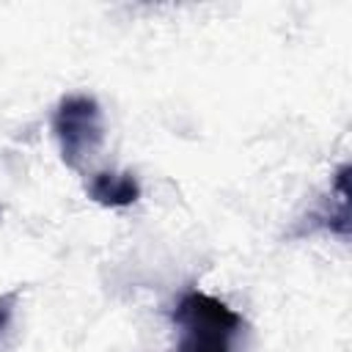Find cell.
Instances as JSON below:
<instances>
[{
  "label": "cell",
  "mask_w": 352,
  "mask_h": 352,
  "mask_svg": "<svg viewBox=\"0 0 352 352\" xmlns=\"http://www.w3.org/2000/svg\"><path fill=\"white\" fill-rule=\"evenodd\" d=\"M55 129L63 146V157L74 165V160L82 157V151H94L102 138L96 104L85 96L66 99L55 116Z\"/></svg>",
  "instance_id": "obj_2"
},
{
  "label": "cell",
  "mask_w": 352,
  "mask_h": 352,
  "mask_svg": "<svg viewBox=\"0 0 352 352\" xmlns=\"http://www.w3.org/2000/svg\"><path fill=\"white\" fill-rule=\"evenodd\" d=\"M11 300H14V294H8V297L0 300V330L6 327V322H8V316H11Z\"/></svg>",
  "instance_id": "obj_4"
},
{
  "label": "cell",
  "mask_w": 352,
  "mask_h": 352,
  "mask_svg": "<svg viewBox=\"0 0 352 352\" xmlns=\"http://www.w3.org/2000/svg\"><path fill=\"white\" fill-rule=\"evenodd\" d=\"M91 195L102 204H129L138 195V187L129 176H96V182L91 184Z\"/></svg>",
  "instance_id": "obj_3"
},
{
  "label": "cell",
  "mask_w": 352,
  "mask_h": 352,
  "mask_svg": "<svg viewBox=\"0 0 352 352\" xmlns=\"http://www.w3.org/2000/svg\"><path fill=\"white\" fill-rule=\"evenodd\" d=\"M173 322L179 327L176 352H234L242 330V316L204 292H187L173 311Z\"/></svg>",
  "instance_id": "obj_1"
}]
</instances>
